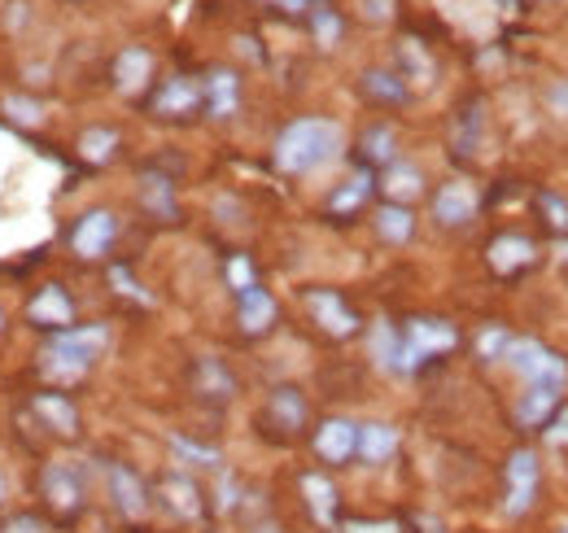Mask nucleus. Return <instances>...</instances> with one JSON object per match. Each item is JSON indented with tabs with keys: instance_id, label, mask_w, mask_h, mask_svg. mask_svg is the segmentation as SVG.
Listing matches in <instances>:
<instances>
[{
	"instance_id": "f257e3e1",
	"label": "nucleus",
	"mask_w": 568,
	"mask_h": 533,
	"mask_svg": "<svg viewBox=\"0 0 568 533\" xmlns=\"http://www.w3.org/2000/svg\"><path fill=\"white\" fill-rule=\"evenodd\" d=\"M342 123L333 119H293L272 149V162L284 175H311L320 167H328L342 153Z\"/></svg>"
},
{
	"instance_id": "f03ea898",
	"label": "nucleus",
	"mask_w": 568,
	"mask_h": 533,
	"mask_svg": "<svg viewBox=\"0 0 568 533\" xmlns=\"http://www.w3.org/2000/svg\"><path fill=\"white\" fill-rule=\"evenodd\" d=\"M110 345V329L105 324H71V329H58L49 333L44 350H40V372L53 381V385H74L92 372V363L105 354Z\"/></svg>"
},
{
	"instance_id": "7ed1b4c3",
	"label": "nucleus",
	"mask_w": 568,
	"mask_h": 533,
	"mask_svg": "<svg viewBox=\"0 0 568 533\" xmlns=\"http://www.w3.org/2000/svg\"><path fill=\"white\" fill-rule=\"evenodd\" d=\"M503 359L516 368V376L525 381V390H560V394H565V385H568L565 359L551 354L542 341H534V336H511V345H507Z\"/></svg>"
},
{
	"instance_id": "20e7f679",
	"label": "nucleus",
	"mask_w": 568,
	"mask_h": 533,
	"mask_svg": "<svg viewBox=\"0 0 568 533\" xmlns=\"http://www.w3.org/2000/svg\"><path fill=\"white\" fill-rule=\"evenodd\" d=\"M40 499H44L49 516L74 521V516L88 507V481H83V472L74 464L53 460V464L40 467Z\"/></svg>"
},
{
	"instance_id": "39448f33",
	"label": "nucleus",
	"mask_w": 568,
	"mask_h": 533,
	"mask_svg": "<svg viewBox=\"0 0 568 533\" xmlns=\"http://www.w3.org/2000/svg\"><path fill=\"white\" fill-rule=\"evenodd\" d=\"M149 110L158 114V119H193L197 110H206V92H202V79H193V74H171V79H162L158 83V92H153V101H149Z\"/></svg>"
},
{
	"instance_id": "423d86ee",
	"label": "nucleus",
	"mask_w": 568,
	"mask_h": 533,
	"mask_svg": "<svg viewBox=\"0 0 568 533\" xmlns=\"http://www.w3.org/2000/svg\"><path fill=\"white\" fill-rule=\"evenodd\" d=\"M114 237H119V219L110 210H88V214H79V223L71 228V250L79 259L97 263V259L110 254Z\"/></svg>"
},
{
	"instance_id": "0eeeda50",
	"label": "nucleus",
	"mask_w": 568,
	"mask_h": 533,
	"mask_svg": "<svg viewBox=\"0 0 568 533\" xmlns=\"http://www.w3.org/2000/svg\"><path fill=\"white\" fill-rule=\"evenodd\" d=\"M538 481H542V467H538V455L534 451H516L507 460V503L503 512L507 516H525L538 499Z\"/></svg>"
},
{
	"instance_id": "6e6552de",
	"label": "nucleus",
	"mask_w": 568,
	"mask_h": 533,
	"mask_svg": "<svg viewBox=\"0 0 568 533\" xmlns=\"http://www.w3.org/2000/svg\"><path fill=\"white\" fill-rule=\"evenodd\" d=\"M105 490H110V503H114V512L123 521H144L149 516V490L128 464L105 467Z\"/></svg>"
},
{
	"instance_id": "1a4fd4ad",
	"label": "nucleus",
	"mask_w": 568,
	"mask_h": 533,
	"mask_svg": "<svg viewBox=\"0 0 568 533\" xmlns=\"http://www.w3.org/2000/svg\"><path fill=\"white\" fill-rule=\"evenodd\" d=\"M306 311H311V320L328 336L358 333V315L342 302V293H333V289H311V293H306Z\"/></svg>"
},
{
	"instance_id": "9d476101",
	"label": "nucleus",
	"mask_w": 568,
	"mask_h": 533,
	"mask_svg": "<svg viewBox=\"0 0 568 533\" xmlns=\"http://www.w3.org/2000/svg\"><path fill=\"white\" fill-rule=\"evenodd\" d=\"M358 451V424L346 415H333L315 429V455L324 464H351Z\"/></svg>"
},
{
	"instance_id": "9b49d317",
	"label": "nucleus",
	"mask_w": 568,
	"mask_h": 533,
	"mask_svg": "<svg viewBox=\"0 0 568 533\" xmlns=\"http://www.w3.org/2000/svg\"><path fill=\"white\" fill-rule=\"evenodd\" d=\"M433 219L442 228H464L477 219V189L468 180H446L433 198Z\"/></svg>"
},
{
	"instance_id": "f8f14e48",
	"label": "nucleus",
	"mask_w": 568,
	"mask_h": 533,
	"mask_svg": "<svg viewBox=\"0 0 568 533\" xmlns=\"http://www.w3.org/2000/svg\"><path fill=\"white\" fill-rule=\"evenodd\" d=\"M27 320H31V324H40V329H49V333L71 329L74 302L67 298V289H62V284H44V289L27 302Z\"/></svg>"
},
{
	"instance_id": "ddd939ff",
	"label": "nucleus",
	"mask_w": 568,
	"mask_h": 533,
	"mask_svg": "<svg viewBox=\"0 0 568 533\" xmlns=\"http://www.w3.org/2000/svg\"><path fill=\"white\" fill-rule=\"evenodd\" d=\"M158 494H162V503H166V512L175 521H197L202 516V490H197V481L189 472H166L158 481Z\"/></svg>"
},
{
	"instance_id": "4468645a",
	"label": "nucleus",
	"mask_w": 568,
	"mask_h": 533,
	"mask_svg": "<svg viewBox=\"0 0 568 533\" xmlns=\"http://www.w3.org/2000/svg\"><path fill=\"white\" fill-rule=\"evenodd\" d=\"M236 320H241V333L245 336H263L276 324V298L263 289V284H250L236 293Z\"/></svg>"
},
{
	"instance_id": "2eb2a0df",
	"label": "nucleus",
	"mask_w": 568,
	"mask_h": 533,
	"mask_svg": "<svg viewBox=\"0 0 568 533\" xmlns=\"http://www.w3.org/2000/svg\"><path fill=\"white\" fill-rule=\"evenodd\" d=\"M263 415H267V424H272V429H281L284 438L302 433V429H306V399H302V390H293V385L272 390Z\"/></svg>"
},
{
	"instance_id": "dca6fc26",
	"label": "nucleus",
	"mask_w": 568,
	"mask_h": 533,
	"mask_svg": "<svg viewBox=\"0 0 568 533\" xmlns=\"http://www.w3.org/2000/svg\"><path fill=\"white\" fill-rule=\"evenodd\" d=\"M407 345L420 354V359H437V354H446V350H455L459 345V333L446 324V320H412L407 329Z\"/></svg>"
},
{
	"instance_id": "f3484780",
	"label": "nucleus",
	"mask_w": 568,
	"mask_h": 533,
	"mask_svg": "<svg viewBox=\"0 0 568 533\" xmlns=\"http://www.w3.org/2000/svg\"><path fill=\"white\" fill-rule=\"evenodd\" d=\"M398 429L394 424H385V420H372V424H358V451L355 460H363V464H389L394 455H398Z\"/></svg>"
},
{
	"instance_id": "a211bd4d",
	"label": "nucleus",
	"mask_w": 568,
	"mask_h": 533,
	"mask_svg": "<svg viewBox=\"0 0 568 533\" xmlns=\"http://www.w3.org/2000/svg\"><path fill=\"white\" fill-rule=\"evenodd\" d=\"M202 92H206V114L211 119H232L241 110V79H236V70H211L202 79Z\"/></svg>"
},
{
	"instance_id": "6ab92c4d",
	"label": "nucleus",
	"mask_w": 568,
	"mask_h": 533,
	"mask_svg": "<svg viewBox=\"0 0 568 533\" xmlns=\"http://www.w3.org/2000/svg\"><path fill=\"white\" fill-rule=\"evenodd\" d=\"M153 79V53L141 49V44H128L119 58H114V88L123 97H136L144 92V83Z\"/></svg>"
},
{
	"instance_id": "aec40b11",
	"label": "nucleus",
	"mask_w": 568,
	"mask_h": 533,
	"mask_svg": "<svg viewBox=\"0 0 568 533\" xmlns=\"http://www.w3.org/2000/svg\"><path fill=\"white\" fill-rule=\"evenodd\" d=\"M31 411H36L58 438H74V433H79V406H74L62 390H44V394H36V399H31Z\"/></svg>"
},
{
	"instance_id": "412c9836",
	"label": "nucleus",
	"mask_w": 568,
	"mask_h": 533,
	"mask_svg": "<svg viewBox=\"0 0 568 533\" xmlns=\"http://www.w3.org/2000/svg\"><path fill=\"white\" fill-rule=\"evenodd\" d=\"M376 189L394 201V205H412V201L425 193V175H420V167H412V162L398 158L394 167H385V175H381Z\"/></svg>"
},
{
	"instance_id": "4be33fe9",
	"label": "nucleus",
	"mask_w": 568,
	"mask_h": 533,
	"mask_svg": "<svg viewBox=\"0 0 568 533\" xmlns=\"http://www.w3.org/2000/svg\"><path fill=\"white\" fill-rule=\"evenodd\" d=\"M141 205L149 210V214H153V219H162V223H175V219H180L175 184H171L166 175H158V171L141 175Z\"/></svg>"
},
{
	"instance_id": "5701e85b",
	"label": "nucleus",
	"mask_w": 568,
	"mask_h": 533,
	"mask_svg": "<svg viewBox=\"0 0 568 533\" xmlns=\"http://www.w3.org/2000/svg\"><path fill=\"white\" fill-rule=\"evenodd\" d=\"M376 237L385 241V245H407L412 237H416V214H412V205H394V201H385V205H376Z\"/></svg>"
},
{
	"instance_id": "b1692460",
	"label": "nucleus",
	"mask_w": 568,
	"mask_h": 533,
	"mask_svg": "<svg viewBox=\"0 0 568 533\" xmlns=\"http://www.w3.org/2000/svg\"><path fill=\"white\" fill-rule=\"evenodd\" d=\"M358 158L367 162V167H394L398 162V135H394V128L389 123H372L367 132L358 135Z\"/></svg>"
},
{
	"instance_id": "393cba45",
	"label": "nucleus",
	"mask_w": 568,
	"mask_h": 533,
	"mask_svg": "<svg viewBox=\"0 0 568 533\" xmlns=\"http://www.w3.org/2000/svg\"><path fill=\"white\" fill-rule=\"evenodd\" d=\"M363 97L367 101H376V105H403L407 97H412V88L403 83V74L398 70H363Z\"/></svg>"
},
{
	"instance_id": "a878e982",
	"label": "nucleus",
	"mask_w": 568,
	"mask_h": 533,
	"mask_svg": "<svg viewBox=\"0 0 568 533\" xmlns=\"http://www.w3.org/2000/svg\"><path fill=\"white\" fill-rule=\"evenodd\" d=\"M302 494H306V507L320 525H333L337 521V485L324 476V472H306L302 476Z\"/></svg>"
},
{
	"instance_id": "bb28decb",
	"label": "nucleus",
	"mask_w": 568,
	"mask_h": 533,
	"mask_svg": "<svg viewBox=\"0 0 568 533\" xmlns=\"http://www.w3.org/2000/svg\"><path fill=\"white\" fill-rule=\"evenodd\" d=\"M193 385H197V394L202 399H214V402H227L236 394V381H232V372L219 363V359H197V368H193Z\"/></svg>"
},
{
	"instance_id": "cd10ccee",
	"label": "nucleus",
	"mask_w": 568,
	"mask_h": 533,
	"mask_svg": "<svg viewBox=\"0 0 568 533\" xmlns=\"http://www.w3.org/2000/svg\"><path fill=\"white\" fill-rule=\"evenodd\" d=\"M529 263H534V245L525 237H498L495 245H490V266H495L498 275H516Z\"/></svg>"
},
{
	"instance_id": "c85d7f7f",
	"label": "nucleus",
	"mask_w": 568,
	"mask_h": 533,
	"mask_svg": "<svg viewBox=\"0 0 568 533\" xmlns=\"http://www.w3.org/2000/svg\"><path fill=\"white\" fill-rule=\"evenodd\" d=\"M560 390H525L520 399H516V420L525 424V429H538V424H547L551 420V411L560 406Z\"/></svg>"
},
{
	"instance_id": "c756f323",
	"label": "nucleus",
	"mask_w": 568,
	"mask_h": 533,
	"mask_svg": "<svg viewBox=\"0 0 568 533\" xmlns=\"http://www.w3.org/2000/svg\"><path fill=\"white\" fill-rule=\"evenodd\" d=\"M119 144H123V135L114 132V128H88V132L79 135V158L88 167H105L119 153Z\"/></svg>"
},
{
	"instance_id": "7c9ffc66",
	"label": "nucleus",
	"mask_w": 568,
	"mask_h": 533,
	"mask_svg": "<svg viewBox=\"0 0 568 533\" xmlns=\"http://www.w3.org/2000/svg\"><path fill=\"white\" fill-rule=\"evenodd\" d=\"M372 189H376V180H372V171H355L333 198H328V210L333 214H355V210H363L367 205V198H372Z\"/></svg>"
},
{
	"instance_id": "2f4dec72",
	"label": "nucleus",
	"mask_w": 568,
	"mask_h": 533,
	"mask_svg": "<svg viewBox=\"0 0 568 533\" xmlns=\"http://www.w3.org/2000/svg\"><path fill=\"white\" fill-rule=\"evenodd\" d=\"M367 345H372V359L385 368V372H398V354H403V333L389 324V320H376L372 324V336H367Z\"/></svg>"
},
{
	"instance_id": "473e14b6",
	"label": "nucleus",
	"mask_w": 568,
	"mask_h": 533,
	"mask_svg": "<svg viewBox=\"0 0 568 533\" xmlns=\"http://www.w3.org/2000/svg\"><path fill=\"white\" fill-rule=\"evenodd\" d=\"M398 74H403V83H412V79H416L420 88L433 83L437 70H433V58L425 53L420 40H403V44H398Z\"/></svg>"
},
{
	"instance_id": "72a5a7b5",
	"label": "nucleus",
	"mask_w": 568,
	"mask_h": 533,
	"mask_svg": "<svg viewBox=\"0 0 568 533\" xmlns=\"http://www.w3.org/2000/svg\"><path fill=\"white\" fill-rule=\"evenodd\" d=\"M306 18H311V27H315V44H320V49H333V44L342 40V18H337L328 4H311Z\"/></svg>"
},
{
	"instance_id": "f704fd0d",
	"label": "nucleus",
	"mask_w": 568,
	"mask_h": 533,
	"mask_svg": "<svg viewBox=\"0 0 568 533\" xmlns=\"http://www.w3.org/2000/svg\"><path fill=\"white\" fill-rule=\"evenodd\" d=\"M4 119L9 123H18V128H40V101H31V97H4Z\"/></svg>"
},
{
	"instance_id": "c9c22d12",
	"label": "nucleus",
	"mask_w": 568,
	"mask_h": 533,
	"mask_svg": "<svg viewBox=\"0 0 568 533\" xmlns=\"http://www.w3.org/2000/svg\"><path fill=\"white\" fill-rule=\"evenodd\" d=\"M507 345H511V333H507V329H498V324L477 336V354H481V359H503V354H507Z\"/></svg>"
},
{
	"instance_id": "e433bc0d",
	"label": "nucleus",
	"mask_w": 568,
	"mask_h": 533,
	"mask_svg": "<svg viewBox=\"0 0 568 533\" xmlns=\"http://www.w3.org/2000/svg\"><path fill=\"white\" fill-rule=\"evenodd\" d=\"M0 533H53V530H49V521H40L36 512H13V516L0 521Z\"/></svg>"
},
{
	"instance_id": "4c0bfd02",
	"label": "nucleus",
	"mask_w": 568,
	"mask_h": 533,
	"mask_svg": "<svg viewBox=\"0 0 568 533\" xmlns=\"http://www.w3.org/2000/svg\"><path fill=\"white\" fill-rule=\"evenodd\" d=\"M538 205H542V214H547V223H551L556 232H568V201L560 198V193H542Z\"/></svg>"
},
{
	"instance_id": "58836bf2",
	"label": "nucleus",
	"mask_w": 568,
	"mask_h": 533,
	"mask_svg": "<svg viewBox=\"0 0 568 533\" xmlns=\"http://www.w3.org/2000/svg\"><path fill=\"white\" fill-rule=\"evenodd\" d=\"M223 275H227V284H232L236 293H241V289H250V284H258V280H254V266H250V259H245V254H236V259L227 263V271H223Z\"/></svg>"
},
{
	"instance_id": "ea45409f",
	"label": "nucleus",
	"mask_w": 568,
	"mask_h": 533,
	"mask_svg": "<svg viewBox=\"0 0 568 533\" xmlns=\"http://www.w3.org/2000/svg\"><path fill=\"white\" fill-rule=\"evenodd\" d=\"M171 446H175V451H180L184 460H202V464H219V451H206V446H193V442H184V438H175Z\"/></svg>"
},
{
	"instance_id": "a19ab883",
	"label": "nucleus",
	"mask_w": 568,
	"mask_h": 533,
	"mask_svg": "<svg viewBox=\"0 0 568 533\" xmlns=\"http://www.w3.org/2000/svg\"><path fill=\"white\" fill-rule=\"evenodd\" d=\"M547 105L568 119V79H560V83H551V88H547Z\"/></svg>"
},
{
	"instance_id": "79ce46f5",
	"label": "nucleus",
	"mask_w": 568,
	"mask_h": 533,
	"mask_svg": "<svg viewBox=\"0 0 568 533\" xmlns=\"http://www.w3.org/2000/svg\"><path fill=\"white\" fill-rule=\"evenodd\" d=\"M110 280L119 284V293H128V298H141V302H149V298L141 293V284H136V280H132V275H128L123 266H114V271H110Z\"/></svg>"
},
{
	"instance_id": "37998d69",
	"label": "nucleus",
	"mask_w": 568,
	"mask_h": 533,
	"mask_svg": "<svg viewBox=\"0 0 568 533\" xmlns=\"http://www.w3.org/2000/svg\"><path fill=\"white\" fill-rule=\"evenodd\" d=\"M389 4H394V0H363V13H367L372 22H385V18H389Z\"/></svg>"
},
{
	"instance_id": "c03bdc74",
	"label": "nucleus",
	"mask_w": 568,
	"mask_h": 533,
	"mask_svg": "<svg viewBox=\"0 0 568 533\" xmlns=\"http://www.w3.org/2000/svg\"><path fill=\"white\" fill-rule=\"evenodd\" d=\"M272 4H281L284 13H311V0H272Z\"/></svg>"
},
{
	"instance_id": "a18cd8bd",
	"label": "nucleus",
	"mask_w": 568,
	"mask_h": 533,
	"mask_svg": "<svg viewBox=\"0 0 568 533\" xmlns=\"http://www.w3.org/2000/svg\"><path fill=\"white\" fill-rule=\"evenodd\" d=\"M547 438H551L556 446H565V442H568V411L560 415V420H556V433H547Z\"/></svg>"
},
{
	"instance_id": "49530a36",
	"label": "nucleus",
	"mask_w": 568,
	"mask_h": 533,
	"mask_svg": "<svg viewBox=\"0 0 568 533\" xmlns=\"http://www.w3.org/2000/svg\"><path fill=\"white\" fill-rule=\"evenodd\" d=\"M4 503H9V476L0 472V507H4Z\"/></svg>"
},
{
	"instance_id": "de8ad7c7",
	"label": "nucleus",
	"mask_w": 568,
	"mask_h": 533,
	"mask_svg": "<svg viewBox=\"0 0 568 533\" xmlns=\"http://www.w3.org/2000/svg\"><path fill=\"white\" fill-rule=\"evenodd\" d=\"M0 333H4V311H0Z\"/></svg>"
},
{
	"instance_id": "09e8293b",
	"label": "nucleus",
	"mask_w": 568,
	"mask_h": 533,
	"mask_svg": "<svg viewBox=\"0 0 568 533\" xmlns=\"http://www.w3.org/2000/svg\"><path fill=\"white\" fill-rule=\"evenodd\" d=\"M258 533H281V530H258Z\"/></svg>"
},
{
	"instance_id": "8fccbe9b",
	"label": "nucleus",
	"mask_w": 568,
	"mask_h": 533,
	"mask_svg": "<svg viewBox=\"0 0 568 533\" xmlns=\"http://www.w3.org/2000/svg\"><path fill=\"white\" fill-rule=\"evenodd\" d=\"M560 533H568V525H560Z\"/></svg>"
}]
</instances>
